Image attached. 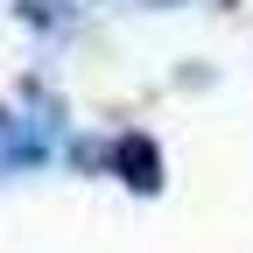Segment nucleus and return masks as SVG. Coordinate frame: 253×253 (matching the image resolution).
<instances>
[]
</instances>
